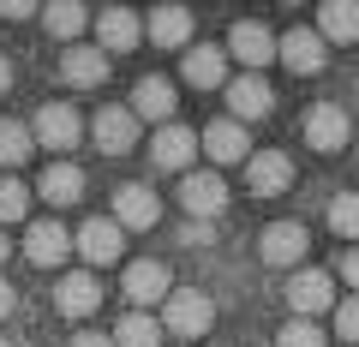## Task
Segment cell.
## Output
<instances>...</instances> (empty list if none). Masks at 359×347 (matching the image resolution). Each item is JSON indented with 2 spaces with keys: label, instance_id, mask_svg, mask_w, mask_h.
<instances>
[{
  "label": "cell",
  "instance_id": "cell-1",
  "mask_svg": "<svg viewBox=\"0 0 359 347\" xmlns=\"http://www.w3.org/2000/svg\"><path fill=\"white\" fill-rule=\"evenodd\" d=\"M210 323H216V299H210L204 287H174V294H168L162 329H174V335H186V341H198Z\"/></svg>",
  "mask_w": 359,
  "mask_h": 347
},
{
  "label": "cell",
  "instance_id": "cell-2",
  "mask_svg": "<svg viewBox=\"0 0 359 347\" xmlns=\"http://www.w3.org/2000/svg\"><path fill=\"white\" fill-rule=\"evenodd\" d=\"M30 138L42 144V150H72V144H84V120H78V108H66V102H48L36 120H30Z\"/></svg>",
  "mask_w": 359,
  "mask_h": 347
},
{
  "label": "cell",
  "instance_id": "cell-3",
  "mask_svg": "<svg viewBox=\"0 0 359 347\" xmlns=\"http://www.w3.org/2000/svg\"><path fill=\"white\" fill-rule=\"evenodd\" d=\"M198 132L192 126H156V138H150V162L162 168V174H186V168L198 162Z\"/></svg>",
  "mask_w": 359,
  "mask_h": 347
},
{
  "label": "cell",
  "instance_id": "cell-4",
  "mask_svg": "<svg viewBox=\"0 0 359 347\" xmlns=\"http://www.w3.org/2000/svg\"><path fill=\"white\" fill-rule=\"evenodd\" d=\"M287 306H294V318H318V311H335V275L330 270H299L294 282H287Z\"/></svg>",
  "mask_w": 359,
  "mask_h": 347
},
{
  "label": "cell",
  "instance_id": "cell-5",
  "mask_svg": "<svg viewBox=\"0 0 359 347\" xmlns=\"http://www.w3.org/2000/svg\"><path fill=\"white\" fill-rule=\"evenodd\" d=\"M180 204H186L192 222H216L222 210H228V180H222V174H186V180H180Z\"/></svg>",
  "mask_w": 359,
  "mask_h": 347
},
{
  "label": "cell",
  "instance_id": "cell-6",
  "mask_svg": "<svg viewBox=\"0 0 359 347\" xmlns=\"http://www.w3.org/2000/svg\"><path fill=\"white\" fill-rule=\"evenodd\" d=\"M72 245L84 252V264H114V257L126 252V228H120L114 216H90L84 228L72 233Z\"/></svg>",
  "mask_w": 359,
  "mask_h": 347
},
{
  "label": "cell",
  "instance_id": "cell-7",
  "mask_svg": "<svg viewBox=\"0 0 359 347\" xmlns=\"http://www.w3.org/2000/svg\"><path fill=\"white\" fill-rule=\"evenodd\" d=\"M276 60L287 66V72H323V60H330V42L318 36V30H287V36H276Z\"/></svg>",
  "mask_w": 359,
  "mask_h": 347
},
{
  "label": "cell",
  "instance_id": "cell-8",
  "mask_svg": "<svg viewBox=\"0 0 359 347\" xmlns=\"http://www.w3.org/2000/svg\"><path fill=\"white\" fill-rule=\"evenodd\" d=\"M120 287H126V299L144 311V306H156V299L174 294V275H168V264H156V257H138V264H126V282Z\"/></svg>",
  "mask_w": 359,
  "mask_h": 347
},
{
  "label": "cell",
  "instance_id": "cell-9",
  "mask_svg": "<svg viewBox=\"0 0 359 347\" xmlns=\"http://www.w3.org/2000/svg\"><path fill=\"white\" fill-rule=\"evenodd\" d=\"M90 132H96V150H102V156H126L132 144H138V114H132V108H114V102H108L102 114L90 120Z\"/></svg>",
  "mask_w": 359,
  "mask_h": 347
},
{
  "label": "cell",
  "instance_id": "cell-10",
  "mask_svg": "<svg viewBox=\"0 0 359 347\" xmlns=\"http://www.w3.org/2000/svg\"><path fill=\"white\" fill-rule=\"evenodd\" d=\"M228 108H233V120H240V126H245V120H264L269 108H276L269 78H264V72H240V78L228 84Z\"/></svg>",
  "mask_w": 359,
  "mask_h": 347
},
{
  "label": "cell",
  "instance_id": "cell-11",
  "mask_svg": "<svg viewBox=\"0 0 359 347\" xmlns=\"http://www.w3.org/2000/svg\"><path fill=\"white\" fill-rule=\"evenodd\" d=\"M66 252H72V233H66L60 222H30V233H25V257L36 264V270H60Z\"/></svg>",
  "mask_w": 359,
  "mask_h": 347
},
{
  "label": "cell",
  "instance_id": "cell-12",
  "mask_svg": "<svg viewBox=\"0 0 359 347\" xmlns=\"http://www.w3.org/2000/svg\"><path fill=\"white\" fill-rule=\"evenodd\" d=\"M54 306H60V318H90V311L102 306V282L90 270H72L54 282Z\"/></svg>",
  "mask_w": 359,
  "mask_h": 347
},
{
  "label": "cell",
  "instance_id": "cell-13",
  "mask_svg": "<svg viewBox=\"0 0 359 347\" xmlns=\"http://www.w3.org/2000/svg\"><path fill=\"white\" fill-rule=\"evenodd\" d=\"M228 54H233V60H245V72H264V66L276 60V36H269L257 18H245V25L228 30Z\"/></svg>",
  "mask_w": 359,
  "mask_h": 347
},
{
  "label": "cell",
  "instance_id": "cell-14",
  "mask_svg": "<svg viewBox=\"0 0 359 347\" xmlns=\"http://www.w3.org/2000/svg\"><path fill=\"white\" fill-rule=\"evenodd\" d=\"M306 240H311V233L299 228V222H269L264 240H257V252H264V264L287 270V264H299V257H306Z\"/></svg>",
  "mask_w": 359,
  "mask_h": 347
},
{
  "label": "cell",
  "instance_id": "cell-15",
  "mask_svg": "<svg viewBox=\"0 0 359 347\" xmlns=\"http://www.w3.org/2000/svg\"><path fill=\"white\" fill-rule=\"evenodd\" d=\"M114 222H120V228H156V222H162V198H156V186H120V192H114Z\"/></svg>",
  "mask_w": 359,
  "mask_h": 347
},
{
  "label": "cell",
  "instance_id": "cell-16",
  "mask_svg": "<svg viewBox=\"0 0 359 347\" xmlns=\"http://www.w3.org/2000/svg\"><path fill=\"white\" fill-rule=\"evenodd\" d=\"M198 144H204V156L210 162H245V156H252V144H245V126L240 120H210L204 132H198Z\"/></svg>",
  "mask_w": 359,
  "mask_h": 347
},
{
  "label": "cell",
  "instance_id": "cell-17",
  "mask_svg": "<svg viewBox=\"0 0 359 347\" xmlns=\"http://www.w3.org/2000/svg\"><path fill=\"white\" fill-rule=\"evenodd\" d=\"M96 36H102V54H126V48H138L144 18L126 13V6H102V13H96Z\"/></svg>",
  "mask_w": 359,
  "mask_h": 347
},
{
  "label": "cell",
  "instance_id": "cell-18",
  "mask_svg": "<svg viewBox=\"0 0 359 347\" xmlns=\"http://www.w3.org/2000/svg\"><path fill=\"white\" fill-rule=\"evenodd\" d=\"M245 180H252L257 198H276V192H287V180H294V162H287L282 150H257V156H245Z\"/></svg>",
  "mask_w": 359,
  "mask_h": 347
},
{
  "label": "cell",
  "instance_id": "cell-19",
  "mask_svg": "<svg viewBox=\"0 0 359 347\" xmlns=\"http://www.w3.org/2000/svg\"><path fill=\"white\" fill-rule=\"evenodd\" d=\"M60 78L78 84V90H90V84H102V78H108V54L96 48V42H72V48L60 54Z\"/></svg>",
  "mask_w": 359,
  "mask_h": 347
},
{
  "label": "cell",
  "instance_id": "cell-20",
  "mask_svg": "<svg viewBox=\"0 0 359 347\" xmlns=\"http://www.w3.org/2000/svg\"><path fill=\"white\" fill-rule=\"evenodd\" d=\"M306 144H311V150H323V156L341 150V144H347V108L318 102V108L306 114Z\"/></svg>",
  "mask_w": 359,
  "mask_h": 347
},
{
  "label": "cell",
  "instance_id": "cell-21",
  "mask_svg": "<svg viewBox=\"0 0 359 347\" xmlns=\"http://www.w3.org/2000/svg\"><path fill=\"white\" fill-rule=\"evenodd\" d=\"M144 36H150L156 48H186V42H192V13H186V6H156V13L144 18Z\"/></svg>",
  "mask_w": 359,
  "mask_h": 347
},
{
  "label": "cell",
  "instance_id": "cell-22",
  "mask_svg": "<svg viewBox=\"0 0 359 347\" xmlns=\"http://www.w3.org/2000/svg\"><path fill=\"white\" fill-rule=\"evenodd\" d=\"M132 114L138 120H156V126H174V84L168 78H138V96H132Z\"/></svg>",
  "mask_w": 359,
  "mask_h": 347
},
{
  "label": "cell",
  "instance_id": "cell-23",
  "mask_svg": "<svg viewBox=\"0 0 359 347\" xmlns=\"http://www.w3.org/2000/svg\"><path fill=\"white\" fill-rule=\"evenodd\" d=\"M36 192L48 198L54 210H66V204H78V198H84V168H78V162H54L48 174H42V180H36Z\"/></svg>",
  "mask_w": 359,
  "mask_h": 347
},
{
  "label": "cell",
  "instance_id": "cell-24",
  "mask_svg": "<svg viewBox=\"0 0 359 347\" xmlns=\"http://www.w3.org/2000/svg\"><path fill=\"white\" fill-rule=\"evenodd\" d=\"M186 84H198V90L228 84V54L222 48H186Z\"/></svg>",
  "mask_w": 359,
  "mask_h": 347
},
{
  "label": "cell",
  "instance_id": "cell-25",
  "mask_svg": "<svg viewBox=\"0 0 359 347\" xmlns=\"http://www.w3.org/2000/svg\"><path fill=\"white\" fill-rule=\"evenodd\" d=\"M318 36L323 42H359V6L353 0H330L318 13Z\"/></svg>",
  "mask_w": 359,
  "mask_h": 347
},
{
  "label": "cell",
  "instance_id": "cell-26",
  "mask_svg": "<svg viewBox=\"0 0 359 347\" xmlns=\"http://www.w3.org/2000/svg\"><path fill=\"white\" fill-rule=\"evenodd\" d=\"M30 150H36V138L25 120H0V168H25Z\"/></svg>",
  "mask_w": 359,
  "mask_h": 347
},
{
  "label": "cell",
  "instance_id": "cell-27",
  "mask_svg": "<svg viewBox=\"0 0 359 347\" xmlns=\"http://www.w3.org/2000/svg\"><path fill=\"white\" fill-rule=\"evenodd\" d=\"M156 341H162V329H156L150 311H126L114 323V347H156Z\"/></svg>",
  "mask_w": 359,
  "mask_h": 347
},
{
  "label": "cell",
  "instance_id": "cell-28",
  "mask_svg": "<svg viewBox=\"0 0 359 347\" xmlns=\"http://www.w3.org/2000/svg\"><path fill=\"white\" fill-rule=\"evenodd\" d=\"M42 25H48L60 42H78V30L90 25V13H84V6H72V0H54L48 13H42Z\"/></svg>",
  "mask_w": 359,
  "mask_h": 347
},
{
  "label": "cell",
  "instance_id": "cell-29",
  "mask_svg": "<svg viewBox=\"0 0 359 347\" xmlns=\"http://www.w3.org/2000/svg\"><path fill=\"white\" fill-rule=\"evenodd\" d=\"M30 216V186L13 180V174H0V228L6 222H25Z\"/></svg>",
  "mask_w": 359,
  "mask_h": 347
},
{
  "label": "cell",
  "instance_id": "cell-30",
  "mask_svg": "<svg viewBox=\"0 0 359 347\" xmlns=\"http://www.w3.org/2000/svg\"><path fill=\"white\" fill-rule=\"evenodd\" d=\"M330 233H341V240L359 245V192H341L330 204Z\"/></svg>",
  "mask_w": 359,
  "mask_h": 347
},
{
  "label": "cell",
  "instance_id": "cell-31",
  "mask_svg": "<svg viewBox=\"0 0 359 347\" xmlns=\"http://www.w3.org/2000/svg\"><path fill=\"white\" fill-rule=\"evenodd\" d=\"M276 347H330V335H323L318 323L294 318V323H287V329H282V341H276Z\"/></svg>",
  "mask_w": 359,
  "mask_h": 347
},
{
  "label": "cell",
  "instance_id": "cell-32",
  "mask_svg": "<svg viewBox=\"0 0 359 347\" xmlns=\"http://www.w3.org/2000/svg\"><path fill=\"white\" fill-rule=\"evenodd\" d=\"M335 329H341V341H359V294L335 299Z\"/></svg>",
  "mask_w": 359,
  "mask_h": 347
},
{
  "label": "cell",
  "instance_id": "cell-33",
  "mask_svg": "<svg viewBox=\"0 0 359 347\" xmlns=\"http://www.w3.org/2000/svg\"><path fill=\"white\" fill-rule=\"evenodd\" d=\"M0 18L18 25V18H36V6H30V0H0Z\"/></svg>",
  "mask_w": 359,
  "mask_h": 347
},
{
  "label": "cell",
  "instance_id": "cell-34",
  "mask_svg": "<svg viewBox=\"0 0 359 347\" xmlns=\"http://www.w3.org/2000/svg\"><path fill=\"white\" fill-rule=\"evenodd\" d=\"M72 347H114V335H102V329H78Z\"/></svg>",
  "mask_w": 359,
  "mask_h": 347
},
{
  "label": "cell",
  "instance_id": "cell-35",
  "mask_svg": "<svg viewBox=\"0 0 359 347\" xmlns=\"http://www.w3.org/2000/svg\"><path fill=\"white\" fill-rule=\"evenodd\" d=\"M341 282L359 287V245H353V252H341Z\"/></svg>",
  "mask_w": 359,
  "mask_h": 347
},
{
  "label": "cell",
  "instance_id": "cell-36",
  "mask_svg": "<svg viewBox=\"0 0 359 347\" xmlns=\"http://www.w3.org/2000/svg\"><path fill=\"white\" fill-rule=\"evenodd\" d=\"M180 240H186V245H204V240H210V222H186V228H180Z\"/></svg>",
  "mask_w": 359,
  "mask_h": 347
},
{
  "label": "cell",
  "instance_id": "cell-37",
  "mask_svg": "<svg viewBox=\"0 0 359 347\" xmlns=\"http://www.w3.org/2000/svg\"><path fill=\"white\" fill-rule=\"evenodd\" d=\"M13 306H18V294H13V282H6V275H0V323L13 318Z\"/></svg>",
  "mask_w": 359,
  "mask_h": 347
},
{
  "label": "cell",
  "instance_id": "cell-38",
  "mask_svg": "<svg viewBox=\"0 0 359 347\" xmlns=\"http://www.w3.org/2000/svg\"><path fill=\"white\" fill-rule=\"evenodd\" d=\"M0 90H13V60H0Z\"/></svg>",
  "mask_w": 359,
  "mask_h": 347
},
{
  "label": "cell",
  "instance_id": "cell-39",
  "mask_svg": "<svg viewBox=\"0 0 359 347\" xmlns=\"http://www.w3.org/2000/svg\"><path fill=\"white\" fill-rule=\"evenodd\" d=\"M6 252H13V240H6V233H0V264H6Z\"/></svg>",
  "mask_w": 359,
  "mask_h": 347
},
{
  "label": "cell",
  "instance_id": "cell-40",
  "mask_svg": "<svg viewBox=\"0 0 359 347\" xmlns=\"http://www.w3.org/2000/svg\"><path fill=\"white\" fill-rule=\"evenodd\" d=\"M0 347H13V341H6V335H0Z\"/></svg>",
  "mask_w": 359,
  "mask_h": 347
}]
</instances>
